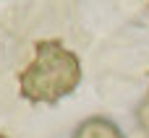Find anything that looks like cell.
<instances>
[{"label": "cell", "instance_id": "cell-1", "mask_svg": "<svg viewBox=\"0 0 149 138\" xmlns=\"http://www.w3.org/2000/svg\"><path fill=\"white\" fill-rule=\"evenodd\" d=\"M81 83V60L60 39H39L34 60L21 70V97L34 104H55Z\"/></svg>", "mask_w": 149, "mask_h": 138}, {"label": "cell", "instance_id": "cell-2", "mask_svg": "<svg viewBox=\"0 0 149 138\" xmlns=\"http://www.w3.org/2000/svg\"><path fill=\"white\" fill-rule=\"evenodd\" d=\"M73 138H123V133L105 117H89L76 128Z\"/></svg>", "mask_w": 149, "mask_h": 138}, {"label": "cell", "instance_id": "cell-3", "mask_svg": "<svg viewBox=\"0 0 149 138\" xmlns=\"http://www.w3.org/2000/svg\"><path fill=\"white\" fill-rule=\"evenodd\" d=\"M0 138H5V136H3V133H0Z\"/></svg>", "mask_w": 149, "mask_h": 138}]
</instances>
